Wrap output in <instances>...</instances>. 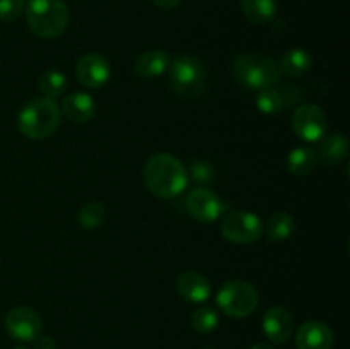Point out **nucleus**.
I'll return each instance as SVG.
<instances>
[{
  "label": "nucleus",
  "mask_w": 350,
  "mask_h": 349,
  "mask_svg": "<svg viewBox=\"0 0 350 349\" xmlns=\"http://www.w3.org/2000/svg\"><path fill=\"white\" fill-rule=\"evenodd\" d=\"M144 183L156 197H178L188 185L187 168L173 154L157 153L150 156L144 166Z\"/></svg>",
  "instance_id": "nucleus-1"
},
{
  "label": "nucleus",
  "mask_w": 350,
  "mask_h": 349,
  "mask_svg": "<svg viewBox=\"0 0 350 349\" xmlns=\"http://www.w3.org/2000/svg\"><path fill=\"white\" fill-rule=\"evenodd\" d=\"M232 77L243 88L262 91V89L273 88L280 79L279 65L273 58L262 53H241L232 60L231 65Z\"/></svg>",
  "instance_id": "nucleus-2"
},
{
  "label": "nucleus",
  "mask_w": 350,
  "mask_h": 349,
  "mask_svg": "<svg viewBox=\"0 0 350 349\" xmlns=\"http://www.w3.org/2000/svg\"><path fill=\"white\" fill-rule=\"evenodd\" d=\"M60 106L48 98H36L27 103L17 116V127L24 137L33 140L53 135L60 125Z\"/></svg>",
  "instance_id": "nucleus-3"
},
{
  "label": "nucleus",
  "mask_w": 350,
  "mask_h": 349,
  "mask_svg": "<svg viewBox=\"0 0 350 349\" xmlns=\"http://www.w3.org/2000/svg\"><path fill=\"white\" fill-rule=\"evenodd\" d=\"M26 19L36 36L53 40L67 29V3L64 0H27Z\"/></svg>",
  "instance_id": "nucleus-4"
},
{
  "label": "nucleus",
  "mask_w": 350,
  "mask_h": 349,
  "mask_svg": "<svg viewBox=\"0 0 350 349\" xmlns=\"http://www.w3.org/2000/svg\"><path fill=\"white\" fill-rule=\"evenodd\" d=\"M170 82L176 94L193 98L202 94L207 86V70L200 58L193 55H178L170 64Z\"/></svg>",
  "instance_id": "nucleus-5"
},
{
  "label": "nucleus",
  "mask_w": 350,
  "mask_h": 349,
  "mask_svg": "<svg viewBox=\"0 0 350 349\" xmlns=\"http://www.w3.org/2000/svg\"><path fill=\"white\" fill-rule=\"evenodd\" d=\"M217 307L229 317H248L258 307V291L246 281H229L217 291Z\"/></svg>",
  "instance_id": "nucleus-6"
},
{
  "label": "nucleus",
  "mask_w": 350,
  "mask_h": 349,
  "mask_svg": "<svg viewBox=\"0 0 350 349\" xmlns=\"http://www.w3.org/2000/svg\"><path fill=\"white\" fill-rule=\"evenodd\" d=\"M221 233L228 242L236 245H250L263 235V222L250 211H229L222 214Z\"/></svg>",
  "instance_id": "nucleus-7"
},
{
  "label": "nucleus",
  "mask_w": 350,
  "mask_h": 349,
  "mask_svg": "<svg viewBox=\"0 0 350 349\" xmlns=\"http://www.w3.org/2000/svg\"><path fill=\"white\" fill-rule=\"evenodd\" d=\"M293 130L306 142H320L327 132V115L313 103L297 106L293 115Z\"/></svg>",
  "instance_id": "nucleus-8"
},
{
  "label": "nucleus",
  "mask_w": 350,
  "mask_h": 349,
  "mask_svg": "<svg viewBox=\"0 0 350 349\" xmlns=\"http://www.w3.org/2000/svg\"><path fill=\"white\" fill-rule=\"evenodd\" d=\"M185 205H187L188 214L200 222L215 221L226 211V205L222 202V198L215 192L204 187L193 188V190L188 192Z\"/></svg>",
  "instance_id": "nucleus-9"
},
{
  "label": "nucleus",
  "mask_w": 350,
  "mask_h": 349,
  "mask_svg": "<svg viewBox=\"0 0 350 349\" xmlns=\"http://www.w3.org/2000/svg\"><path fill=\"white\" fill-rule=\"evenodd\" d=\"M5 328L16 341L29 342L40 337L43 322L38 311L29 307H16L5 315Z\"/></svg>",
  "instance_id": "nucleus-10"
},
{
  "label": "nucleus",
  "mask_w": 350,
  "mask_h": 349,
  "mask_svg": "<svg viewBox=\"0 0 350 349\" xmlns=\"http://www.w3.org/2000/svg\"><path fill=\"white\" fill-rule=\"evenodd\" d=\"M75 75L82 86L98 89L109 81L111 68H109L108 60L103 55L88 53L75 65Z\"/></svg>",
  "instance_id": "nucleus-11"
},
{
  "label": "nucleus",
  "mask_w": 350,
  "mask_h": 349,
  "mask_svg": "<svg viewBox=\"0 0 350 349\" xmlns=\"http://www.w3.org/2000/svg\"><path fill=\"white\" fill-rule=\"evenodd\" d=\"M263 334L273 344H284L294 332V322L284 307H273L263 317Z\"/></svg>",
  "instance_id": "nucleus-12"
},
{
  "label": "nucleus",
  "mask_w": 350,
  "mask_h": 349,
  "mask_svg": "<svg viewBox=\"0 0 350 349\" xmlns=\"http://www.w3.org/2000/svg\"><path fill=\"white\" fill-rule=\"evenodd\" d=\"M296 346L297 349H332L334 332L323 322H306L297 331Z\"/></svg>",
  "instance_id": "nucleus-13"
},
{
  "label": "nucleus",
  "mask_w": 350,
  "mask_h": 349,
  "mask_svg": "<svg viewBox=\"0 0 350 349\" xmlns=\"http://www.w3.org/2000/svg\"><path fill=\"white\" fill-rule=\"evenodd\" d=\"M176 289L183 300L191 301V303H204L212 294V287L207 277L195 270H185L178 276Z\"/></svg>",
  "instance_id": "nucleus-14"
},
{
  "label": "nucleus",
  "mask_w": 350,
  "mask_h": 349,
  "mask_svg": "<svg viewBox=\"0 0 350 349\" xmlns=\"http://www.w3.org/2000/svg\"><path fill=\"white\" fill-rule=\"evenodd\" d=\"M64 115L74 123H85L92 120L96 113V101L91 94L84 91L70 92L64 98L62 109Z\"/></svg>",
  "instance_id": "nucleus-15"
},
{
  "label": "nucleus",
  "mask_w": 350,
  "mask_h": 349,
  "mask_svg": "<svg viewBox=\"0 0 350 349\" xmlns=\"http://www.w3.org/2000/svg\"><path fill=\"white\" fill-rule=\"evenodd\" d=\"M171 57L163 50H149L140 53L133 62V70L140 79H156L170 68Z\"/></svg>",
  "instance_id": "nucleus-16"
},
{
  "label": "nucleus",
  "mask_w": 350,
  "mask_h": 349,
  "mask_svg": "<svg viewBox=\"0 0 350 349\" xmlns=\"http://www.w3.org/2000/svg\"><path fill=\"white\" fill-rule=\"evenodd\" d=\"M349 140L342 133H332L325 135L320 140V147L317 151L318 161H321L327 166H337L347 157Z\"/></svg>",
  "instance_id": "nucleus-17"
},
{
  "label": "nucleus",
  "mask_w": 350,
  "mask_h": 349,
  "mask_svg": "<svg viewBox=\"0 0 350 349\" xmlns=\"http://www.w3.org/2000/svg\"><path fill=\"white\" fill-rule=\"evenodd\" d=\"M311 64H313V58L310 51L304 48H291L280 57L277 65H279V70L287 77H301L310 70Z\"/></svg>",
  "instance_id": "nucleus-18"
},
{
  "label": "nucleus",
  "mask_w": 350,
  "mask_h": 349,
  "mask_svg": "<svg viewBox=\"0 0 350 349\" xmlns=\"http://www.w3.org/2000/svg\"><path fill=\"white\" fill-rule=\"evenodd\" d=\"M318 164L317 151L310 146H297L287 156V170L293 174H303L311 173L314 166Z\"/></svg>",
  "instance_id": "nucleus-19"
},
{
  "label": "nucleus",
  "mask_w": 350,
  "mask_h": 349,
  "mask_svg": "<svg viewBox=\"0 0 350 349\" xmlns=\"http://www.w3.org/2000/svg\"><path fill=\"white\" fill-rule=\"evenodd\" d=\"M241 7L246 19L258 26L269 24L277 12L275 0H241Z\"/></svg>",
  "instance_id": "nucleus-20"
},
{
  "label": "nucleus",
  "mask_w": 350,
  "mask_h": 349,
  "mask_svg": "<svg viewBox=\"0 0 350 349\" xmlns=\"http://www.w3.org/2000/svg\"><path fill=\"white\" fill-rule=\"evenodd\" d=\"M294 229H296V222H294L293 216L287 212H275L267 222L265 231L272 242H284L293 235Z\"/></svg>",
  "instance_id": "nucleus-21"
},
{
  "label": "nucleus",
  "mask_w": 350,
  "mask_h": 349,
  "mask_svg": "<svg viewBox=\"0 0 350 349\" xmlns=\"http://www.w3.org/2000/svg\"><path fill=\"white\" fill-rule=\"evenodd\" d=\"M256 108L265 115H277L286 108V96H284L282 89L275 88H267L256 94Z\"/></svg>",
  "instance_id": "nucleus-22"
},
{
  "label": "nucleus",
  "mask_w": 350,
  "mask_h": 349,
  "mask_svg": "<svg viewBox=\"0 0 350 349\" xmlns=\"http://www.w3.org/2000/svg\"><path fill=\"white\" fill-rule=\"evenodd\" d=\"M38 86H40V91L43 92L44 98H60V96H64L65 89H67V77H65L64 72L51 68V70L41 74Z\"/></svg>",
  "instance_id": "nucleus-23"
},
{
  "label": "nucleus",
  "mask_w": 350,
  "mask_h": 349,
  "mask_svg": "<svg viewBox=\"0 0 350 349\" xmlns=\"http://www.w3.org/2000/svg\"><path fill=\"white\" fill-rule=\"evenodd\" d=\"M106 207L101 202H88L77 212L79 224L84 229H96L105 222Z\"/></svg>",
  "instance_id": "nucleus-24"
},
{
  "label": "nucleus",
  "mask_w": 350,
  "mask_h": 349,
  "mask_svg": "<svg viewBox=\"0 0 350 349\" xmlns=\"http://www.w3.org/2000/svg\"><path fill=\"white\" fill-rule=\"evenodd\" d=\"M191 325L197 332L200 334H208V332L214 331L219 325V315L217 311L212 310V308H198L191 315Z\"/></svg>",
  "instance_id": "nucleus-25"
},
{
  "label": "nucleus",
  "mask_w": 350,
  "mask_h": 349,
  "mask_svg": "<svg viewBox=\"0 0 350 349\" xmlns=\"http://www.w3.org/2000/svg\"><path fill=\"white\" fill-rule=\"evenodd\" d=\"M190 174H191V180H193L195 183L207 185L211 183V181H214L215 170L212 168V164L207 163V161L195 159L193 163L190 164Z\"/></svg>",
  "instance_id": "nucleus-26"
},
{
  "label": "nucleus",
  "mask_w": 350,
  "mask_h": 349,
  "mask_svg": "<svg viewBox=\"0 0 350 349\" xmlns=\"http://www.w3.org/2000/svg\"><path fill=\"white\" fill-rule=\"evenodd\" d=\"M24 0H0V21L12 23L23 14Z\"/></svg>",
  "instance_id": "nucleus-27"
},
{
  "label": "nucleus",
  "mask_w": 350,
  "mask_h": 349,
  "mask_svg": "<svg viewBox=\"0 0 350 349\" xmlns=\"http://www.w3.org/2000/svg\"><path fill=\"white\" fill-rule=\"evenodd\" d=\"M34 341V349H57V342L51 337H36Z\"/></svg>",
  "instance_id": "nucleus-28"
},
{
  "label": "nucleus",
  "mask_w": 350,
  "mask_h": 349,
  "mask_svg": "<svg viewBox=\"0 0 350 349\" xmlns=\"http://www.w3.org/2000/svg\"><path fill=\"white\" fill-rule=\"evenodd\" d=\"M152 2L156 3L157 7H161V9L170 10V9H174V7L180 5L181 0H152Z\"/></svg>",
  "instance_id": "nucleus-29"
},
{
  "label": "nucleus",
  "mask_w": 350,
  "mask_h": 349,
  "mask_svg": "<svg viewBox=\"0 0 350 349\" xmlns=\"http://www.w3.org/2000/svg\"><path fill=\"white\" fill-rule=\"evenodd\" d=\"M250 349H273V346L267 344V342H258V344L252 346V348H250Z\"/></svg>",
  "instance_id": "nucleus-30"
},
{
  "label": "nucleus",
  "mask_w": 350,
  "mask_h": 349,
  "mask_svg": "<svg viewBox=\"0 0 350 349\" xmlns=\"http://www.w3.org/2000/svg\"><path fill=\"white\" fill-rule=\"evenodd\" d=\"M14 349H27V348H24V346H17V348H14Z\"/></svg>",
  "instance_id": "nucleus-31"
},
{
  "label": "nucleus",
  "mask_w": 350,
  "mask_h": 349,
  "mask_svg": "<svg viewBox=\"0 0 350 349\" xmlns=\"http://www.w3.org/2000/svg\"><path fill=\"white\" fill-rule=\"evenodd\" d=\"M204 349H215V348H204Z\"/></svg>",
  "instance_id": "nucleus-32"
}]
</instances>
